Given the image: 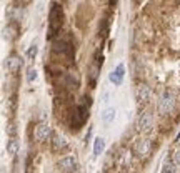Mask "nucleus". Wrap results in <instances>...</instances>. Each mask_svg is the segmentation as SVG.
<instances>
[{
    "label": "nucleus",
    "mask_w": 180,
    "mask_h": 173,
    "mask_svg": "<svg viewBox=\"0 0 180 173\" xmlns=\"http://www.w3.org/2000/svg\"><path fill=\"white\" fill-rule=\"evenodd\" d=\"M62 28V10L57 4L52 5L50 20H48V37H54L57 32Z\"/></svg>",
    "instance_id": "nucleus-1"
},
{
    "label": "nucleus",
    "mask_w": 180,
    "mask_h": 173,
    "mask_svg": "<svg viewBox=\"0 0 180 173\" xmlns=\"http://www.w3.org/2000/svg\"><path fill=\"white\" fill-rule=\"evenodd\" d=\"M133 153L137 155V158H147L150 153V142L149 140H138L135 145H133Z\"/></svg>",
    "instance_id": "nucleus-2"
},
{
    "label": "nucleus",
    "mask_w": 180,
    "mask_h": 173,
    "mask_svg": "<svg viewBox=\"0 0 180 173\" xmlns=\"http://www.w3.org/2000/svg\"><path fill=\"white\" fill-rule=\"evenodd\" d=\"M173 105H175V97H173V93L165 92L164 95H162V100H160V112L162 113H170L173 110Z\"/></svg>",
    "instance_id": "nucleus-3"
},
{
    "label": "nucleus",
    "mask_w": 180,
    "mask_h": 173,
    "mask_svg": "<svg viewBox=\"0 0 180 173\" xmlns=\"http://www.w3.org/2000/svg\"><path fill=\"white\" fill-rule=\"evenodd\" d=\"M123 77H125V67H123V63H118V65L115 67V70L110 72L109 80L114 85H120L122 82H123Z\"/></svg>",
    "instance_id": "nucleus-4"
},
{
    "label": "nucleus",
    "mask_w": 180,
    "mask_h": 173,
    "mask_svg": "<svg viewBox=\"0 0 180 173\" xmlns=\"http://www.w3.org/2000/svg\"><path fill=\"white\" fill-rule=\"evenodd\" d=\"M138 130L142 131H149L150 128L153 127V115L149 112H144L140 117H138Z\"/></svg>",
    "instance_id": "nucleus-5"
},
{
    "label": "nucleus",
    "mask_w": 180,
    "mask_h": 173,
    "mask_svg": "<svg viewBox=\"0 0 180 173\" xmlns=\"http://www.w3.org/2000/svg\"><path fill=\"white\" fill-rule=\"evenodd\" d=\"M150 97H152V92H150L149 85H140L135 92V98H137L138 103H149Z\"/></svg>",
    "instance_id": "nucleus-6"
},
{
    "label": "nucleus",
    "mask_w": 180,
    "mask_h": 173,
    "mask_svg": "<svg viewBox=\"0 0 180 173\" xmlns=\"http://www.w3.org/2000/svg\"><path fill=\"white\" fill-rule=\"evenodd\" d=\"M59 170L62 172H75L77 170V160L74 157H63L59 163H57Z\"/></svg>",
    "instance_id": "nucleus-7"
},
{
    "label": "nucleus",
    "mask_w": 180,
    "mask_h": 173,
    "mask_svg": "<svg viewBox=\"0 0 180 173\" xmlns=\"http://www.w3.org/2000/svg\"><path fill=\"white\" fill-rule=\"evenodd\" d=\"M5 65H7L8 72L15 73V72H19L20 67H22V58L17 57V55H12V57L7 58V63H5Z\"/></svg>",
    "instance_id": "nucleus-8"
},
{
    "label": "nucleus",
    "mask_w": 180,
    "mask_h": 173,
    "mask_svg": "<svg viewBox=\"0 0 180 173\" xmlns=\"http://www.w3.org/2000/svg\"><path fill=\"white\" fill-rule=\"evenodd\" d=\"M33 135H35V140L43 142V140H47L50 137V128H48V125H39L35 128V133Z\"/></svg>",
    "instance_id": "nucleus-9"
},
{
    "label": "nucleus",
    "mask_w": 180,
    "mask_h": 173,
    "mask_svg": "<svg viewBox=\"0 0 180 173\" xmlns=\"http://www.w3.org/2000/svg\"><path fill=\"white\" fill-rule=\"evenodd\" d=\"M115 115H117V110H115L114 107H109V108H105V110L102 112L100 118H102L103 123H112L115 120Z\"/></svg>",
    "instance_id": "nucleus-10"
},
{
    "label": "nucleus",
    "mask_w": 180,
    "mask_h": 173,
    "mask_svg": "<svg viewBox=\"0 0 180 173\" xmlns=\"http://www.w3.org/2000/svg\"><path fill=\"white\" fill-rule=\"evenodd\" d=\"M103 150H105V140L102 137H97L94 140V155L95 157H100L103 153Z\"/></svg>",
    "instance_id": "nucleus-11"
},
{
    "label": "nucleus",
    "mask_w": 180,
    "mask_h": 173,
    "mask_svg": "<svg viewBox=\"0 0 180 173\" xmlns=\"http://www.w3.org/2000/svg\"><path fill=\"white\" fill-rule=\"evenodd\" d=\"M162 172H170V173H173V172H177V165H175V162H173V158L170 160V158H165V163H164V166H162Z\"/></svg>",
    "instance_id": "nucleus-12"
},
{
    "label": "nucleus",
    "mask_w": 180,
    "mask_h": 173,
    "mask_svg": "<svg viewBox=\"0 0 180 173\" xmlns=\"http://www.w3.org/2000/svg\"><path fill=\"white\" fill-rule=\"evenodd\" d=\"M37 55H39V47L33 43V45L28 47V50H27V60L28 62H33L37 58Z\"/></svg>",
    "instance_id": "nucleus-13"
},
{
    "label": "nucleus",
    "mask_w": 180,
    "mask_h": 173,
    "mask_svg": "<svg viewBox=\"0 0 180 173\" xmlns=\"http://www.w3.org/2000/svg\"><path fill=\"white\" fill-rule=\"evenodd\" d=\"M4 37H5V39H8V40H13V39L17 37V28L13 27V25H8V27H5Z\"/></svg>",
    "instance_id": "nucleus-14"
},
{
    "label": "nucleus",
    "mask_w": 180,
    "mask_h": 173,
    "mask_svg": "<svg viewBox=\"0 0 180 173\" xmlns=\"http://www.w3.org/2000/svg\"><path fill=\"white\" fill-rule=\"evenodd\" d=\"M17 151H19V142L17 140H10L7 145V153L8 155H15Z\"/></svg>",
    "instance_id": "nucleus-15"
},
{
    "label": "nucleus",
    "mask_w": 180,
    "mask_h": 173,
    "mask_svg": "<svg viewBox=\"0 0 180 173\" xmlns=\"http://www.w3.org/2000/svg\"><path fill=\"white\" fill-rule=\"evenodd\" d=\"M90 83L94 85L95 82H97V77H98V65H92L90 67Z\"/></svg>",
    "instance_id": "nucleus-16"
},
{
    "label": "nucleus",
    "mask_w": 180,
    "mask_h": 173,
    "mask_svg": "<svg viewBox=\"0 0 180 173\" xmlns=\"http://www.w3.org/2000/svg\"><path fill=\"white\" fill-rule=\"evenodd\" d=\"M35 80H37V70L33 68V67H30V68L27 70V82L28 83H33Z\"/></svg>",
    "instance_id": "nucleus-17"
},
{
    "label": "nucleus",
    "mask_w": 180,
    "mask_h": 173,
    "mask_svg": "<svg viewBox=\"0 0 180 173\" xmlns=\"http://www.w3.org/2000/svg\"><path fill=\"white\" fill-rule=\"evenodd\" d=\"M55 146H57V148H60V146H62V148H65V146H67L65 138H60V137H57V138H55Z\"/></svg>",
    "instance_id": "nucleus-18"
},
{
    "label": "nucleus",
    "mask_w": 180,
    "mask_h": 173,
    "mask_svg": "<svg viewBox=\"0 0 180 173\" xmlns=\"http://www.w3.org/2000/svg\"><path fill=\"white\" fill-rule=\"evenodd\" d=\"M173 162H175V165H177V168H180V148L173 153Z\"/></svg>",
    "instance_id": "nucleus-19"
},
{
    "label": "nucleus",
    "mask_w": 180,
    "mask_h": 173,
    "mask_svg": "<svg viewBox=\"0 0 180 173\" xmlns=\"http://www.w3.org/2000/svg\"><path fill=\"white\" fill-rule=\"evenodd\" d=\"M20 2H22V4H28V2H30V0H20Z\"/></svg>",
    "instance_id": "nucleus-20"
},
{
    "label": "nucleus",
    "mask_w": 180,
    "mask_h": 173,
    "mask_svg": "<svg viewBox=\"0 0 180 173\" xmlns=\"http://www.w3.org/2000/svg\"><path fill=\"white\" fill-rule=\"evenodd\" d=\"M133 2H135V4H140V2H142V0H133Z\"/></svg>",
    "instance_id": "nucleus-21"
},
{
    "label": "nucleus",
    "mask_w": 180,
    "mask_h": 173,
    "mask_svg": "<svg viewBox=\"0 0 180 173\" xmlns=\"http://www.w3.org/2000/svg\"><path fill=\"white\" fill-rule=\"evenodd\" d=\"M180 138V131H179V135H177V140H179Z\"/></svg>",
    "instance_id": "nucleus-22"
},
{
    "label": "nucleus",
    "mask_w": 180,
    "mask_h": 173,
    "mask_svg": "<svg viewBox=\"0 0 180 173\" xmlns=\"http://www.w3.org/2000/svg\"><path fill=\"white\" fill-rule=\"evenodd\" d=\"M112 2H117V0H112Z\"/></svg>",
    "instance_id": "nucleus-23"
}]
</instances>
